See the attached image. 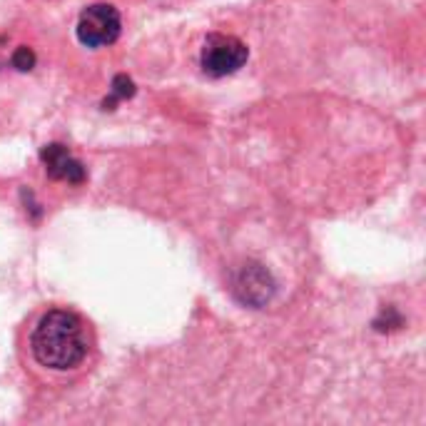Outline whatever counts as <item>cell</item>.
Listing matches in <instances>:
<instances>
[{"label":"cell","mask_w":426,"mask_h":426,"mask_svg":"<svg viewBox=\"0 0 426 426\" xmlns=\"http://www.w3.org/2000/svg\"><path fill=\"white\" fill-rule=\"evenodd\" d=\"M30 351L35 362L45 369L70 371L88 359V327L75 312L50 310L35 324L30 337Z\"/></svg>","instance_id":"6da1fadb"},{"label":"cell","mask_w":426,"mask_h":426,"mask_svg":"<svg viewBox=\"0 0 426 426\" xmlns=\"http://www.w3.org/2000/svg\"><path fill=\"white\" fill-rule=\"evenodd\" d=\"M120 30H123V21H120L117 8L108 5V3H95L80 13L77 40L88 48H105L120 38Z\"/></svg>","instance_id":"3957f363"},{"label":"cell","mask_w":426,"mask_h":426,"mask_svg":"<svg viewBox=\"0 0 426 426\" xmlns=\"http://www.w3.org/2000/svg\"><path fill=\"white\" fill-rule=\"evenodd\" d=\"M232 292L247 307H264L267 302H272L277 282L260 262H245L232 277Z\"/></svg>","instance_id":"277c9868"},{"label":"cell","mask_w":426,"mask_h":426,"mask_svg":"<svg viewBox=\"0 0 426 426\" xmlns=\"http://www.w3.org/2000/svg\"><path fill=\"white\" fill-rule=\"evenodd\" d=\"M40 160L45 162V172H48L53 179H62V182H70V185L85 182L83 162L73 158L65 145H60V142L45 145L40 152Z\"/></svg>","instance_id":"5b68a950"},{"label":"cell","mask_w":426,"mask_h":426,"mask_svg":"<svg viewBox=\"0 0 426 426\" xmlns=\"http://www.w3.org/2000/svg\"><path fill=\"white\" fill-rule=\"evenodd\" d=\"M135 95V83H132L127 75H117L115 80H112V97L110 103L105 100V108H112V105L117 103V100H125V97H132Z\"/></svg>","instance_id":"8992f818"},{"label":"cell","mask_w":426,"mask_h":426,"mask_svg":"<svg viewBox=\"0 0 426 426\" xmlns=\"http://www.w3.org/2000/svg\"><path fill=\"white\" fill-rule=\"evenodd\" d=\"M13 68L21 70V73H28V70L35 68V53L30 48H25V45H21V48L13 53Z\"/></svg>","instance_id":"52a82bcc"},{"label":"cell","mask_w":426,"mask_h":426,"mask_svg":"<svg viewBox=\"0 0 426 426\" xmlns=\"http://www.w3.org/2000/svg\"><path fill=\"white\" fill-rule=\"evenodd\" d=\"M249 50L242 40H237L234 35H222V33H212L202 45V70L207 75L212 77H225L232 75L237 70L247 62Z\"/></svg>","instance_id":"7a4b0ae2"}]
</instances>
